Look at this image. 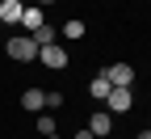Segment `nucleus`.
<instances>
[{"instance_id":"nucleus-13","label":"nucleus","mask_w":151,"mask_h":139,"mask_svg":"<svg viewBox=\"0 0 151 139\" xmlns=\"http://www.w3.org/2000/svg\"><path fill=\"white\" fill-rule=\"evenodd\" d=\"M76 139H97V135H92V131H88V127H84V131H80V135H76Z\"/></svg>"},{"instance_id":"nucleus-9","label":"nucleus","mask_w":151,"mask_h":139,"mask_svg":"<svg viewBox=\"0 0 151 139\" xmlns=\"http://www.w3.org/2000/svg\"><path fill=\"white\" fill-rule=\"evenodd\" d=\"M109 80H105V76H92V80H88V97H92V101H105V97H109Z\"/></svg>"},{"instance_id":"nucleus-3","label":"nucleus","mask_w":151,"mask_h":139,"mask_svg":"<svg viewBox=\"0 0 151 139\" xmlns=\"http://www.w3.org/2000/svg\"><path fill=\"white\" fill-rule=\"evenodd\" d=\"M38 59H42V63H46L50 72H63V68H67V51H63L59 42H50V47H42V51H38Z\"/></svg>"},{"instance_id":"nucleus-16","label":"nucleus","mask_w":151,"mask_h":139,"mask_svg":"<svg viewBox=\"0 0 151 139\" xmlns=\"http://www.w3.org/2000/svg\"><path fill=\"white\" fill-rule=\"evenodd\" d=\"M0 25H4V21H0Z\"/></svg>"},{"instance_id":"nucleus-12","label":"nucleus","mask_w":151,"mask_h":139,"mask_svg":"<svg viewBox=\"0 0 151 139\" xmlns=\"http://www.w3.org/2000/svg\"><path fill=\"white\" fill-rule=\"evenodd\" d=\"M63 38H84V21H76V17H71V21L63 25Z\"/></svg>"},{"instance_id":"nucleus-7","label":"nucleus","mask_w":151,"mask_h":139,"mask_svg":"<svg viewBox=\"0 0 151 139\" xmlns=\"http://www.w3.org/2000/svg\"><path fill=\"white\" fill-rule=\"evenodd\" d=\"M21 25H25V34L42 30V25H46V13H42V4H29V9L21 13Z\"/></svg>"},{"instance_id":"nucleus-15","label":"nucleus","mask_w":151,"mask_h":139,"mask_svg":"<svg viewBox=\"0 0 151 139\" xmlns=\"http://www.w3.org/2000/svg\"><path fill=\"white\" fill-rule=\"evenodd\" d=\"M38 4H55V0H38Z\"/></svg>"},{"instance_id":"nucleus-11","label":"nucleus","mask_w":151,"mask_h":139,"mask_svg":"<svg viewBox=\"0 0 151 139\" xmlns=\"http://www.w3.org/2000/svg\"><path fill=\"white\" fill-rule=\"evenodd\" d=\"M55 131H59V127H55V118H50V114H38V135L46 139V135H55Z\"/></svg>"},{"instance_id":"nucleus-2","label":"nucleus","mask_w":151,"mask_h":139,"mask_svg":"<svg viewBox=\"0 0 151 139\" xmlns=\"http://www.w3.org/2000/svg\"><path fill=\"white\" fill-rule=\"evenodd\" d=\"M101 76H105L113 89H130V80H134V68H130V63H109Z\"/></svg>"},{"instance_id":"nucleus-1","label":"nucleus","mask_w":151,"mask_h":139,"mask_svg":"<svg viewBox=\"0 0 151 139\" xmlns=\"http://www.w3.org/2000/svg\"><path fill=\"white\" fill-rule=\"evenodd\" d=\"M9 59H17V63H29V59H38V42L29 34H21V38H9Z\"/></svg>"},{"instance_id":"nucleus-17","label":"nucleus","mask_w":151,"mask_h":139,"mask_svg":"<svg viewBox=\"0 0 151 139\" xmlns=\"http://www.w3.org/2000/svg\"><path fill=\"white\" fill-rule=\"evenodd\" d=\"M105 139H109V135H105Z\"/></svg>"},{"instance_id":"nucleus-10","label":"nucleus","mask_w":151,"mask_h":139,"mask_svg":"<svg viewBox=\"0 0 151 139\" xmlns=\"http://www.w3.org/2000/svg\"><path fill=\"white\" fill-rule=\"evenodd\" d=\"M29 38H34V42H38V51H42V47H50V42H55V38H59V30H55V25H50V21H46V25H42V30H34V34H29Z\"/></svg>"},{"instance_id":"nucleus-14","label":"nucleus","mask_w":151,"mask_h":139,"mask_svg":"<svg viewBox=\"0 0 151 139\" xmlns=\"http://www.w3.org/2000/svg\"><path fill=\"white\" fill-rule=\"evenodd\" d=\"M134 139H151V127H147V131H139V135H134Z\"/></svg>"},{"instance_id":"nucleus-6","label":"nucleus","mask_w":151,"mask_h":139,"mask_svg":"<svg viewBox=\"0 0 151 139\" xmlns=\"http://www.w3.org/2000/svg\"><path fill=\"white\" fill-rule=\"evenodd\" d=\"M21 13H25L21 0H0V21L4 25H21Z\"/></svg>"},{"instance_id":"nucleus-5","label":"nucleus","mask_w":151,"mask_h":139,"mask_svg":"<svg viewBox=\"0 0 151 139\" xmlns=\"http://www.w3.org/2000/svg\"><path fill=\"white\" fill-rule=\"evenodd\" d=\"M109 127H113V114H109V110H92V118H88V131L97 135V139H105V135H109Z\"/></svg>"},{"instance_id":"nucleus-8","label":"nucleus","mask_w":151,"mask_h":139,"mask_svg":"<svg viewBox=\"0 0 151 139\" xmlns=\"http://www.w3.org/2000/svg\"><path fill=\"white\" fill-rule=\"evenodd\" d=\"M21 106H25L29 114H42V110H46V93H42V89H25V97H21Z\"/></svg>"},{"instance_id":"nucleus-4","label":"nucleus","mask_w":151,"mask_h":139,"mask_svg":"<svg viewBox=\"0 0 151 139\" xmlns=\"http://www.w3.org/2000/svg\"><path fill=\"white\" fill-rule=\"evenodd\" d=\"M105 106H109V114H130V106H134V97H130V89H109Z\"/></svg>"}]
</instances>
